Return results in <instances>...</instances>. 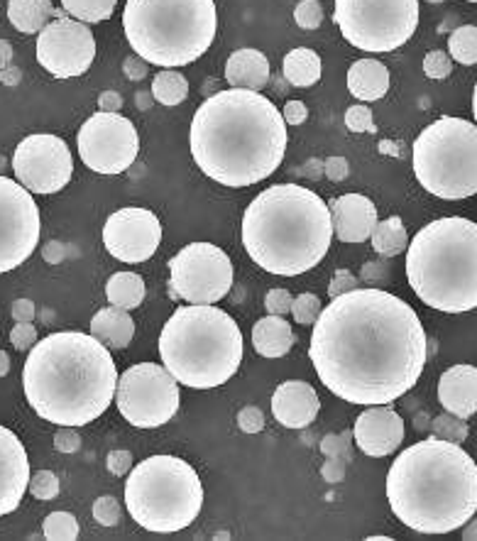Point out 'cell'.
I'll return each instance as SVG.
<instances>
[{"label": "cell", "mask_w": 477, "mask_h": 541, "mask_svg": "<svg viewBox=\"0 0 477 541\" xmlns=\"http://www.w3.org/2000/svg\"><path fill=\"white\" fill-rule=\"evenodd\" d=\"M451 71H453L451 54L441 52V49H431V52L424 57V74L429 76V79L443 81L451 76Z\"/></svg>", "instance_id": "f35d334b"}, {"label": "cell", "mask_w": 477, "mask_h": 541, "mask_svg": "<svg viewBox=\"0 0 477 541\" xmlns=\"http://www.w3.org/2000/svg\"><path fill=\"white\" fill-rule=\"evenodd\" d=\"M333 20L353 47L394 52L419 27V0H336Z\"/></svg>", "instance_id": "8fae6325"}, {"label": "cell", "mask_w": 477, "mask_h": 541, "mask_svg": "<svg viewBox=\"0 0 477 541\" xmlns=\"http://www.w3.org/2000/svg\"><path fill=\"white\" fill-rule=\"evenodd\" d=\"M96 57L91 27L74 18L52 20L37 32V62L57 79H74L89 71Z\"/></svg>", "instance_id": "e0dca14e"}, {"label": "cell", "mask_w": 477, "mask_h": 541, "mask_svg": "<svg viewBox=\"0 0 477 541\" xmlns=\"http://www.w3.org/2000/svg\"><path fill=\"white\" fill-rule=\"evenodd\" d=\"M98 106H101V111L118 113L120 106H123V98L115 94V91H103V94L98 96Z\"/></svg>", "instance_id": "9f6ffc18"}, {"label": "cell", "mask_w": 477, "mask_h": 541, "mask_svg": "<svg viewBox=\"0 0 477 541\" xmlns=\"http://www.w3.org/2000/svg\"><path fill=\"white\" fill-rule=\"evenodd\" d=\"M370 541H389V537H382V534H377V537H370Z\"/></svg>", "instance_id": "be15d7a7"}, {"label": "cell", "mask_w": 477, "mask_h": 541, "mask_svg": "<svg viewBox=\"0 0 477 541\" xmlns=\"http://www.w3.org/2000/svg\"><path fill=\"white\" fill-rule=\"evenodd\" d=\"M32 497L37 500H54L59 495V478L52 471H40L37 475L30 478V488Z\"/></svg>", "instance_id": "60d3db41"}, {"label": "cell", "mask_w": 477, "mask_h": 541, "mask_svg": "<svg viewBox=\"0 0 477 541\" xmlns=\"http://www.w3.org/2000/svg\"><path fill=\"white\" fill-rule=\"evenodd\" d=\"M54 448L59 453H76L81 448V436L71 431V426H62V431L54 434Z\"/></svg>", "instance_id": "681fc988"}, {"label": "cell", "mask_w": 477, "mask_h": 541, "mask_svg": "<svg viewBox=\"0 0 477 541\" xmlns=\"http://www.w3.org/2000/svg\"><path fill=\"white\" fill-rule=\"evenodd\" d=\"M226 81L233 89L262 91L270 81V62L260 49H235L226 64Z\"/></svg>", "instance_id": "cb8c5ba5"}, {"label": "cell", "mask_w": 477, "mask_h": 541, "mask_svg": "<svg viewBox=\"0 0 477 541\" xmlns=\"http://www.w3.org/2000/svg\"><path fill=\"white\" fill-rule=\"evenodd\" d=\"M287 123L260 91L228 89L206 98L191 120V155L223 187H252L272 177L287 152Z\"/></svg>", "instance_id": "7a4b0ae2"}, {"label": "cell", "mask_w": 477, "mask_h": 541, "mask_svg": "<svg viewBox=\"0 0 477 541\" xmlns=\"http://www.w3.org/2000/svg\"><path fill=\"white\" fill-rule=\"evenodd\" d=\"M125 505L147 532H182L204 507V485L182 458L150 456L128 473Z\"/></svg>", "instance_id": "9c48e42d"}, {"label": "cell", "mask_w": 477, "mask_h": 541, "mask_svg": "<svg viewBox=\"0 0 477 541\" xmlns=\"http://www.w3.org/2000/svg\"><path fill=\"white\" fill-rule=\"evenodd\" d=\"M243 245L270 275L296 277L326 258L333 240L328 204L299 184H274L250 201L243 216Z\"/></svg>", "instance_id": "5b68a950"}, {"label": "cell", "mask_w": 477, "mask_h": 541, "mask_svg": "<svg viewBox=\"0 0 477 541\" xmlns=\"http://www.w3.org/2000/svg\"><path fill=\"white\" fill-rule=\"evenodd\" d=\"M429 353L416 311L385 289H350L318 314L309 355L323 385L350 404H389L419 382Z\"/></svg>", "instance_id": "6da1fadb"}, {"label": "cell", "mask_w": 477, "mask_h": 541, "mask_svg": "<svg viewBox=\"0 0 477 541\" xmlns=\"http://www.w3.org/2000/svg\"><path fill=\"white\" fill-rule=\"evenodd\" d=\"M118 370L91 333L59 331L37 341L23 365L30 407L57 426H86L111 407Z\"/></svg>", "instance_id": "3957f363"}, {"label": "cell", "mask_w": 477, "mask_h": 541, "mask_svg": "<svg viewBox=\"0 0 477 541\" xmlns=\"http://www.w3.org/2000/svg\"><path fill=\"white\" fill-rule=\"evenodd\" d=\"M292 302H294V297L287 292V289H270V292H267L265 306L270 314L284 316V314H292Z\"/></svg>", "instance_id": "7dc6e473"}, {"label": "cell", "mask_w": 477, "mask_h": 541, "mask_svg": "<svg viewBox=\"0 0 477 541\" xmlns=\"http://www.w3.org/2000/svg\"><path fill=\"white\" fill-rule=\"evenodd\" d=\"M416 179L443 201L470 199L477 194V125L443 116L421 130L411 155Z\"/></svg>", "instance_id": "30bf717a"}, {"label": "cell", "mask_w": 477, "mask_h": 541, "mask_svg": "<svg viewBox=\"0 0 477 541\" xmlns=\"http://www.w3.org/2000/svg\"><path fill=\"white\" fill-rule=\"evenodd\" d=\"M106 468L115 475V478H123V475L133 471V453L125 451V448H115V451L108 453Z\"/></svg>", "instance_id": "bcb514c9"}, {"label": "cell", "mask_w": 477, "mask_h": 541, "mask_svg": "<svg viewBox=\"0 0 477 541\" xmlns=\"http://www.w3.org/2000/svg\"><path fill=\"white\" fill-rule=\"evenodd\" d=\"M353 439L370 458H385L404 441V419L389 404H370L353 426Z\"/></svg>", "instance_id": "d6986e66"}, {"label": "cell", "mask_w": 477, "mask_h": 541, "mask_svg": "<svg viewBox=\"0 0 477 541\" xmlns=\"http://www.w3.org/2000/svg\"><path fill=\"white\" fill-rule=\"evenodd\" d=\"M350 289H358V277H355L350 270H336L331 284H328V297L336 299L338 294L350 292Z\"/></svg>", "instance_id": "c3c4849f"}, {"label": "cell", "mask_w": 477, "mask_h": 541, "mask_svg": "<svg viewBox=\"0 0 477 541\" xmlns=\"http://www.w3.org/2000/svg\"><path fill=\"white\" fill-rule=\"evenodd\" d=\"M93 519L101 527H115L120 522V502L111 495H103L93 502Z\"/></svg>", "instance_id": "b9f144b4"}, {"label": "cell", "mask_w": 477, "mask_h": 541, "mask_svg": "<svg viewBox=\"0 0 477 541\" xmlns=\"http://www.w3.org/2000/svg\"><path fill=\"white\" fill-rule=\"evenodd\" d=\"M118 0H62L64 13L81 23H103L113 15Z\"/></svg>", "instance_id": "d6a6232c"}, {"label": "cell", "mask_w": 477, "mask_h": 541, "mask_svg": "<svg viewBox=\"0 0 477 541\" xmlns=\"http://www.w3.org/2000/svg\"><path fill=\"white\" fill-rule=\"evenodd\" d=\"M147 67H150V64H147L142 57H137V54H133V57H128L123 62V71H125V76H128L130 81H142V79H145Z\"/></svg>", "instance_id": "f5cc1de1"}, {"label": "cell", "mask_w": 477, "mask_h": 541, "mask_svg": "<svg viewBox=\"0 0 477 541\" xmlns=\"http://www.w3.org/2000/svg\"><path fill=\"white\" fill-rule=\"evenodd\" d=\"M40 209L23 184L0 174V275L15 270L40 243Z\"/></svg>", "instance_id": "9a60e30c"}, {"label": "cell", "mask_w": 477, "mask_h": 541, "mask_svg": "<svg viewBox=\"0 0 477 541\" xmlns=\"http://www.w3.org/2000/svg\"><path fill=\"white\" fill-rule=\"evenodd\" d=\"M321 309L323 306L321 302H318L316 294H309V292L299 294V297L292 302V316L296 324H301V326H314L318 314H321Z\"/></svg>", "instance_id": "8d00e7d4"}, {"label": "cell", "mask_w": 477, "mask_h": 541, "mask_svg": "<svg viewBox=\"0 0 477 541\" xmlns=\"http://www.w3.org/2000/svg\"><path fill=\"white\" fill-rule=\"evenodd\" d=\"M333 236L341 243H365L377 226V206L363 194H343L328 201Z\"/></svg>", "instance_id": "44dd1931"}, {"label": "cell", "mask_w": 477, "mask_h": 541, "mask_svg": "<svg viewBox=\"0 0 477 541\" xmlns=\"http://www.w3.org/2000/svg\"><path fill=\"white\" fill-rule=\"evenodd\" d=\"M465 3H477V0H465Z\"/></svg>", "instance_id": "03108f58"}, {"label": "cell", "mask_w": 477, "mask_h": 541, "mask_svg": "<svg viewBox=\"0 0 477 541\" xmlns=\"http://www.w3.org/2000/svg\"><path fill=\"white\" fill-rule=\"evenodd\" d=\"M473 116H475V125H477V84H475V91H473Z\"/></svg>", "instance_id": "6125c7cd"}, {"label": "cell", "mask_w": 477, "mask_h": 541, "mask_svg": "<svg viewBox=\"0 0 477 541\" xmlns=\"http://www.w3.org/2000/svg\"><path fill=\"white\" fill-rule=\"evenodd\" d=\"M348 89L358 101H380L389 91V69L377 59H358L348 69Z\"/></svg>", "instance_id": "484cf974"}, {"label": "cell", "mask_w": 477, "mask_h": 541, "mask_svg": "<svg viewBox=\"0 0 477 541\" xmlns=\"http://www.w3.org/2000/svg\"><path fill=\"white\" fill-rule=\"evenodd\" d=\"M468 424H465V419L455 417V414L446 412L441 414V417L433 419V436L436 439L443 441H453V444H463L465 439H468Z\"/></svg>", "instance_id": "d590c367"}, {"label": "cell", "mask_w": 477, "mask_h": 541, "mask_svg": "<svg viewBox=\"0 0 477 541\" xmlns=\"http://www.w3.org/2000/svg\"><path fill=\"white\" fill-rule=\"evenodd\" d=\"M407 280L443 314L477 309V223L446 216L421 228L407 248Z\"/></svg>", "instance_id": "8992f818"}, {"label": "cell", "mask_w": 477, "mask_h": 541, "mask_svg": "<svg viewBox=\"0 0 477 541\" xmlns=\"http://www.w3.org/2000/svg\"><path fill=\"white\" fill-rule=\"evenodd\" d=\"M10 343H13L15 351H20V353L32 351L37 343V329L32 326V321H18L15 329L10 331Z\"/></svg>", "instance_id": "ee69618b"}, {"label": "cell", "mask_w": 477, "mask_h": 541, "mask_svg": "<svg viewBox=\"0 0 477 541\" xmlns=\"http://www.w3.org/2000/svg\"><path fill=\"white\" fill-rule=\"evenodd\" d=\"M294 23L301 30H318L323 23V8L318 0H301L294 8Z\"/></svg>", "instance_id": "74e56055"}, {"label": "cell", "mask_w": 477, "mask_h": 541, "mask_svg": "<svg viewBox=\"0 0 477 541\" xmlns=\"http://www.w3.org/2000/svg\"><path fill=\"white\" fill-rule=\"evenodd\" d=\"M79 155L84 165L98 174H123L133 167L137 152H140V138L135 125L120 113L98 111L86 120L76 135Z\"/></svg>", "instance_id": "5bb4252c"}, {"label": "cell", "mask_w": 477, "mask_h": 541, "mask_svg": "<svg viewBox=\"0 0 477 541\" xmlns=\"http://www.w3.org/2000/svg\"><path fill=\"white\" fill-rule=\"evenodd\" d=\"M463 539L465 541H477V517L470 519V524L465 527V532H463Z\"/></svg>", "instance_id": "91938a15"}, {"label": "cell", "mask_w": 477, "mask_h": 541, "mask_svg": "<svg viewBox=\"0 0 477 541\" xmlns=\"http://www.w3.org/2000/svg\"><path fill=\"white\" fill-rule=\"evenodd\" d=\"M13 172L30 194H57L69 184L74 160L62 138L37 133L15 147Z\"/></svg>", "instance_id": "2e32d148"}, {"label": "cell", "mask_w": 477, "mask_h": 541, "mask_svg": "<svg viewBox=\"0 0 477 541\" xmlns=\"http://www.w3.org/2000/svg\"><path fill=\"white\" fill-rule=\"evenodd\" d=\"M159 355L179 385L213 390L240 370L243 333L233 316L218 306H179L159 336Z\"/></svg>", "instance_id": "52a82bcc"}, {"label": "cell", "mask_w": 477, "mask_h": 541, "mask_svg": "<svg viewBox=\"0 0 477 541\" xmlns=\"http://www.w3.org/2000/svg\"><path fill=\"white\" fill-rule=\"evenodd\" d=\"M8 373H10V358L8 353L0 351V377H5Z\"/></svg>", "instance_id": "94428289"}, {"label": "cell", "mask_w": 477, "mask_h": 541, "mask_svg": "<svg viewBox=\"0 0 477 541\" xmlns=\"http://www.w3.org/2000/svg\"><path fill=\"white\" fill-rule=\"evenodd\" d=\"M0 81H3V84H8V86H15L20 81V69L5 67L3 71H0Z\"/></svg>", "instance_id": "680465c9"}, {"label": "cell", "mask_w": 477, "mask_h": 541, "mask_svg": "<svg viewBox=\"0 0 477 541\" xmlns=\"http://www.w3.org/2000/svg\"><path fill=\"white\" fill-rule=\"evenodd\" d=\"M282 118L287 125H301L306 123V118H309V108H306V103L301 101H287V106H284Z\"/></svg>", "instance_id": "816d5d0a"}, {"label": "cell", "mask_w": 477, "mask_h": 541, "mask_svg": "<svg viewBox=\"0 0 477 541\" xmlns=\"http://www.w3.org/2000/svg\"><path fill=\"white\" fill-rule=\"evenodd\" d=\"M318 412H321V400L309 382L287 380L274 390L272 414L287 429H306L309 424H314Z\"/></svg>", "instance_id": "7402d4cb"}, {"label": "cell", "mask_w": 477, "mask_h": 541, "mask_svg": "<svg viewBox=\"0 0 477 541\" xmlns=\"http://www.w3.org/2000/svg\"><path fill=\"white\" fill-rule=\"evenodd\" d=\"M145 282L135 272H115V275L106 284V297L113 306L120 309H137L145 302Z\"/></svg>", "instance_id": "4dcf8cb0"}, {"label": "cell", "mask_w": 477, "mask_h": 541, "mask_svg": "<svg viewBox=\"0 0 477 541\" xmlns=\"http://www.w3.org/2000/svg\"><path fill=\"white\" fill-rule=\"evenodd\" d=\"M152 96L162 106H179L189 96V81L177 69H162L152 81Z\"/></svg>", "instance_id": "1f68e13d"}, {"label": "cell", "mask_w": 477, "mask_h": 541, "mask_svg": "<svg viewBox=\"0 0 477 541\" xmlns=\"http://www.w3.org/2000/svg\"><path fill=\"white\" fill-rule=\"evenodd\" d=\"M52 0H8V20L18 32L37 35L52 23Z\"/></svg>", "instance_id": "83f0119b"}, {"label": "cell", "mask_w": 477, "mask_h": 541, "mask_svg": "<svg viewBox=\"0 0 477 541\" xmlns=\"http://www.w3.org/2000/svg\"><path fill=\"white\" fill-rule=\"evenodd\" d=\"M345 466H348V461L345 458H326V463H323L321 475L326 483H341L345 478Z\"/></svg>", "instance_id": "f907efd6"}, {"label": "cell", "mask_w": 477, "mask_h": 541, "mask_svg": "<svg viewBox=\"0 0 477 541\" xmlns=\"http://www.w3.org/2000/svg\"><path fill=\"white\" fill-rule=\"evenodd\" d=\"M387 500L414 532H455L477 512V463L460 444L431 436L404 448L392 463Z\"/></svg>", "instance_id": "277c9868"}, {"label": "cell", "mask_w": 477, "mask_h": 541, "mask_svg": "<svg viewBox=\"0 0 477 541\" xmlns=\"http://www.w3.org/2000/svg\"><path fill=\"white\" fill-rule=\"evenodd\" d=\"M448 54L463 67H473L477 64V27L463 25L451 32L448 37Z\"/></svg>", "instance_id": "836d02e7"}, {"label": "cell", "mask_w": 477, "mask_h": 541, "mask_svg": "<svg viewBox=\"0 0 477 541\" xmlns=\"http://www.w3.org/2000/svg\"><path fill=\"white\" fill-rule=\"evenodd\" d=\"M13 319L15 321H32L35 319V304L30 299H18L13 304Z\"/></svg>", "instance_id": "11a10c76"}, {"label": "cell", "mask_w": 477, "mask_h": 541, "mask_svg": "<svg viewBox=\"0 0 477 541\" xmlns=\"http://www.w3.org/2000/svg\"><path fill=\"white\" fill-rule=\"evenodd\" d=\"M162 243V223L147 209H120L108 216L103 226V245L115 260L137 262L150 260Z\"/></svg>", "instance_id": "ac0fdd59"}, {"label": "cell", "mask_w": 477, "mask_h": 541, "mask_svg": "<svg viewBox=\"0 0 477 541\" xmlns=\"http://www.w3.org/2000/svg\"><path fill=\"white\" fill-rule=\"evenodd\" d=\"M318 451H321L326 458H345V461H350V456H353V453H350L353 448H350L348 434L326 436V439L321 441V446H318Z\"/></svg>", "instance_id": "7bdbcfd3"}, {"label": "cell", "mask_w": 477, "mask_h": 541, "mask_svg": "<svg viewBox=\"0 0 477 541\" xmlns=\"http://www.w3.org/2000/svg\"><path fill=\"white\" fill-rule=\"evenodd\" d=\"M30 488V458L23 441L0 424V517L10 515Z\"/></svg>", "instance_id": "ffe728a7"}, {"label": "cell", "mask_w": 477, "mask_h": 541, "mask_svg": "<svg viewBox=\"0 0 477 541\" xmlns=\"http://www.w3.org/2000/svg\"><path fill=\"white\" fill-rule=\"evenodd\" d=\"M429 3H443V0H429Z\"/></svg>", "instance_id": "e7e4bbea"}, {"label": "cell", "mask_w": 477, "mask_h": 541, "mask_svg": "<svg viewBox=\"0 0 477 541\" xmlns=\"http://www.w3.org/2000/svg\"><path fill=\"white\" fill-rule=\"evenodd\" d=\"M238 426L245 434H260V431L265 429V414H262L260 407H252L250 404V407L240 409Z\"/></svg>", "instance_id": "f6af8a7d"}, {"label": "cell", "mask_w": 477, "mask_h": 541, "mask_svg": "<svg viewBox=\"0 0 477 541\" xmlns=\"http://www.w3.org/2000/svg\"><path fill=\"white\" fill-rule=\"evenodd\" d=\"M10 62H13V47H10V42L0 40V71L10 67Z\"/></svg>", "instance_id": "6f0895ef"}, {"label": "cell", "mask_w": 477, "mask_h": 541, "mask_svg": "<svg viewBox=\"0 0 477 541\" xmlns=\"http://www.w3.org/2000/svg\"><path fill=\"white\" fill-rule=\"evenodd\" d=\"M372 248L382 258H394V255H402L409 248V233L407 226L399 216L385 218V221H377L375 231H372Z\"/></svg>", "instance_id": "f546056e"}, {"label": "cell", "mask_w": 477, "mask_h": 541, "mask_svg": "<svg viewBox=\"0 0 477 541\" xmlns=\"http://www.w3.org/2000/svg\"><path fill=\"white\" fill-rule=\"evenodd\" d=\"M42 534L49 541H76L79 539V522L71 512H52L42 522Z\"/></svg>", "instance_id": "e575fe53"}, {"label": "cell", "mask_w": 477, "mask_h": 541, "mask_svg": "<svg viewBox=\"0 0 477 541\" xmlns=\"http://www.w3.org/2000/svg\"><path fill=\"white\" fill-rule=\"evenodd\" d=\"M123 30L137 57L162 69L196 62L216 40L213 0H128Z\"/></svg>", "instance_id": "ba28073f"}, {"label": "cell", "mask_w": 477, "mask_h": 541, "mask_svg": "<svg viewBox=\"0 0 477 541\" xmlns=\"http://www.w3.org/2000/svg\"><path fill=\"white\" fill-rule=\"evenodd\" d=\"M91 336H96L111 351H123L135 336L133 316L120 306H106V309L96 311V316L91 319Z\"/></svg>", "instance_id": "d4e9b609"}, {"label": "cell", "mask_w": 477, "mask_h": 541, "mask_svg": "<svg viewBox=\"0 0 477 541\" xmlns=\"http://www.w3.org/2000/svg\"><path fill=\"white\" fill-rule=\"evenodd\" d=\"M321 57L309 47H296L284 57V79L296 89H309L321 79Z\"/></svg>", "instance_id": "f1b7e54d"}, {"label": "cell", "mask_w": 477, "mask_h": 541, "mask_svg": "<svg viewBox=\"0 0 477 541\" xmlns=\"http://www.w3.org/2000/svg\"><path fill=\"white\" fill-rule=\"evenodd\" d=\"M323 169H326V177L331 179V182H345V179H348V172H350L345 157H331Z\"/></svg>", "instance_id": "db71d44e"}, {"label": "cell", "mask_w": 477, "mask_h": 541, "mask_svg": "<svg viewBox=\"0 0 477 541\" xmlns=\"http://www.w3.org/2000/svg\"><path fill=\"white\" fill-rule=\"evenodd\" d=\"M438 402L446 412L460 419L477 414V368L475 365H453L438 382Z\"/></svg>", "instance_id": "603a6c76"}, {"label": "cell", "mask_w": 477, "mask_h": 541, "mask_svg": "<svg viewBox=\"0 0 477 541\" xmlns=\"http://www.w3.org/2000/svg\"><path fill=\"white\" fill-rule=\"evenodd\" d=\"M233 287V262L218 245L189 243L169 260V292L189 304H216Z\"/></svg>", "instance_id": "4fadbf2b"}, {"label": "cell", "mask_w": 477, "mask_h": 541, "mask_svg": "<svg viewBox=\"0 0 477 541\" xmlns=\"http://www.w3.org/2000/svg\"><path fill=\"white\" fill-rule=\"evenodd\" d=\"M294 331L284 316H265L252 326V346L262 358H282L294 348Z\"/></svg>", "instance_id": "4316f807"}, {"label": "cell", "mask_w": 477, "mask_h": 541, "mask_svg": "<svg viewBox=\"0 0 477 541\" xmlns=\"http://www.w3.org/2000/svg\"><path fill=\"white\" fill-rule=\"evenodd\" d=\"M115 404L125 422L137 429H157L179 412L182 390L167 368L157 363H137L118 377Z\"/></svg>", "instance_id": "7c38bea8"}, {"label": "cell", "mask_w": 477, "mask_h": 541, "mask_svg": "<svg viewBox=\"0 0 477 541\" xmlns=\"http://www.w3.org/2000/svg\"><path fill=\"white\" fill-rule=\"evenodd\" d=\"M345 128L350 133H377V125L372 120V111L367 106H350L348 113H345Z\"/></svg>", "instance_id": "ab89813d"}]
</instances>
